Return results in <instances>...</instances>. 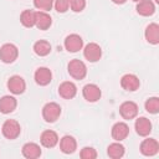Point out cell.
Returning <instances> with one entry per match:
<instances>
[{"instance_id":"cell-1","label":"cell","mask_w":159,"mask_h":159,"mask_svg":"<svg viewBox=\"0 0 159 159\" xmlns=\"http://www.w3.org/2000/svg\"><path fill=\"white\" fill-rule=\"evenodd\" d=\"M67 71H68V75L72 78L78 80V81L83 80L87 76V66L83 61H81L78 58H73L68 62Z\"/></svg>"},{"instance_id":"cell-2","label":"cell","mask_w":159,"mask_h":159,"mask_svg":"<svg viewBox=\"0 0 159 159\" xmlns=\"http://www.w3.org/2000/svg\"><path fill=\"white\" fill-rule=\"evenodd\" d=\"M1 133L6 139L14 140L21 134V125L15 119H6L1 125Z\"/></svg>"},{"instance_id":"cell-3","label":"cell","mask_w":159,"mask_h":159,"mask_svg":"<svg viewBox=\"0 0 159 159\" xmlns=\"http://www.w3.org/2000/svg\"><path fill=\"white\" fill-rule=\"evenodd\" d=\"M61 106L56 102H48L42 107V118L46 123H55L61 116Z\"/></svg>"},{"instance_id":"cell-4","label":"cell","mask_w":159,"mask_h":159,"mask_svg":"<svg viewBox=\"0 0 159 159\" xmlns=\"http://www.w3.org/2000/svg\"><path fill=\"white\" fill-rule=\"evenodd\" d=\"M19 57V48L14 43H4L1 47H0V60L1 62L4 63H14Z\"/></svg>"},{"instance_id":"cell-5","label":"cell","mask_w":159,"mask_h":159,"mask_svg":"<svg viewBox=\"0 0 159 159\" xmlns=\"http://www.w3.org/2000/svg\"><path fill=\"white\" fill-rule=\"evenodd\" d=\"M138 112H139L138 104L133 101H125L119 106V114L125 120L134 119L138 116Z\"/></svg>"},{"instance_id":"cell-6","label":"cell","mask_w":159,"mask_h":159,"mask_svg":"<svg viewBox=\"0 0 159 159\" xmlns=\"http://www.w3.org/2000/svg\"><path fill=\"white\" fill-rule=\"evenodd\" d=\"M83 56L88 62H98L102 57V47L96 42H89L83 47Z\"/></svg>"},{"instance_id":"cell-7","label":"cell","mask_w":159,"mask_h":159,"mask_svg":"<svg viewBox=\"0 0 159 159\" xmlns=\"http://www.w3.org/2000/svg\"><path fill=\"white\" fill-rule=\"evenodd\" d=\"M82 96L83 98L89 102V103H94V102H98L102 97V91L101 88L94 84V83H87L83 88H82Z\"/></svg>"},{"instance_id":"cell-8","label":"cell","mask_w":159,"mask_h":159,"mask_svg":"<svg viewBox=\"0 0 159 159\" xmlns=\"http://www.w3.org/2000/svg\"><path fill=\"white\" fill-rule=\"evenodd\" d=\"M120 87L127 92H135L140 87V80L133 73H125L120 78Z\"/></svg>"},{"instance_id":"cell-9","label":"cell","mask_w":159,"mask_h":159,"mask_svg":"<svg viewBox=\"0 0 159 159\" xmlns=\"http://www.w3.org/2000/svg\"><path fill=\"white\" fill-rule=\"evenodd\" d=\"M6 86H7V89L12 93V94H22L26 89V82L25 80L19 76V75H14L11 76L7 82H6Z\"/></svg>"},{"instance_id":"cell-10","label":"cell","mask_w":159,"mask_h":159,"mask_svg":"<svg viewBox=\"0 0 159 159\" xmlns=\"http://www.w3.org/2000/svg\"><path fill=\"white\" fill-rule=\"evenodd\" d=\"M139 150L144 157H154L159 153V143L155 138H147L140 143Z\"/></svg>"},{"instance_id":"cell-11","label":"cell","mask_w":159,"mask_h":159,"mask_svg":"<svg viewBox=\"0 0 159 159\" xmlns=\"http://www.w3.org/2000/svg\"><path fill=\"white\" fill-rule=\"evenodd\" d=\"M63 46L68 52H72V53L78 52L80 50L83 48V39L77 34H71L66 36L63 41Z\"/></svg>"},{"instance_id":"cell-12","label":"cell","mask_w":159,"mask_h":159,"mask_svg":"<svg viewBox=\"0 0 159 159\" xmlns=\"http://www.w3.org/2000/svg\"><path fill=\"white\" fill-rule=\"evenodd\" d=\"M111 135L116 142H122L129 135V125L124 122H117L113 124Z\"/></svg>"},{"instance_id":"cell-13","label":"cell","mask_w":159,"mask_h":159,"mask_svg":"<svg viewBox=\"0 0 159 159\" xmlns=\"http://www.w3.org/2000/svg\"><path fill=\"white\" fill-rule=\"evenodd\" d=\"M58 134L55 132V130H51V129H46L41 133L40 135V143L43 148H53L58 144Z\"/></svg>"},{"instance_id":"cell-14","label":"cell","mask_w":159,"mask_h":159,"mask_svg":"<svg viewBox=\"0 0 159 159\" xmlns=\"http://www.w3.org/2000/svg\"><path fill=\"white\" fill-rule=\"evenodd\" d=\"M34 80L39 86L45 87L52 81V72L47 67H39L34 73Z\"/></svg>"},{"instance_id":"cell-15","label":"cell","mask_w":159,"mask_h":159,"mask_svg":"<svg viewBox=\"0 0 159 159\" xmlns=\"http://www.w3.org/2000/svg\"><path fill=\"white\" fill-rule=\"evenodd\" d=\"M52 25V17L48 12L46 11H36L35 12V26L39 30H48Z\"/></svg>"},{"instance_id":"cell-16","label":"cell","mask_w":159,"mask_h":159,"mask_svg":"<svg viewBox=\"0 0 159 159\" xmlns=\"http://www.w3.org/2000/svg\"><path fill=\"white\" fill-rule=\"evenodd\" d=\"M58 94L63 99H72L77 94V86L71 81H65L58 86Z\"/></svg>"},{"instance_id":"cell-17","label":"cell","mask_w":159,"mask_h":159,"mask_svg":"<svg viewBox=\"0 0 159 159\" xmlns=\"http://www.w3.org/2000/svg\"><path fill=\"white\" fill-rule=\"evenodd\" d=\"M21 153H22V155H24L26 159H37V158L41 157L42 150H41V147H40L37 143L29 142V143H25V144L22 145Z\"/></svg>"},{"instance_id":"cell-18","label":"cell","mask_w":159,"mask_h":159,"mask_svg":"<svg viewBox=\"0 0 159 159\" xmlns=\"http://www.w3.org/2000/svg\"><path fill=\"white\" fill-rule=\"evenodd\" d=\"M134 129L138 135L140 137H148L152 133V122L147 117H139L135 119Z\"/></svg>"},{"instance_id":"cell-19","label":"cell","mask_w":159,"mask_h":159,"mask_svg":"<svg viewBox=\"0 0 159 159\" xmlns=\"http://www.w3.org/2000/svg\"><path fill=\"white\" fill-rule=\"evenodd\" d=\"M17 107V99L14 96H2L0 98V113L2 114H10L12 113Z\"/></svg>"},{"instance_id":"cell-20","label":"cell","mask_w":159,"mask_h":159,"mask_svg":"<svg viewBox=\"0 0 159 159\" xmlns=\"http://www.w3.org/2000/svg\"><path fill=\"white\" fill-rule=\"evenodd\" d=\"M60 150L63 154H73L77 149V140L72 135H63L60 140Z\"/></svg>"},{"instance_id":"cell-21","label":"cell","mask_w":159,"mask_h":159,"mask_svg":"<svg viewBox=\"0 0 159 159\" xmlns=\"http://www.w3.org/2000/svg\"><path fill=\"white\" fill-rule=\"evenodd\" d=\"M144 37L148 43L158 45L159 43V25L157 22L149 24L144 30Z\"/></svg>"},{"instance_id":"cell-22","label":"cell","mask_w":159,"mask_h":159,"mask_svg":"<svg viewBox=\"0 0 159 159\" xmlns=\"http://www.w3.org/2000/svg\"><path fill=\"white\" fill-rule=\"evenodd\" d=\"M135 10H137V14L140 16H144V17L152 16L155 12V2L152 0H142L137 2Z\"/></svg>"},{"instance_id":"cell-23","label":"cell","mask_w":159,"mask_h":159,"mask_svg":"<svg viewBox=\"0 0 159 159\" xmlns=\"http://www.w3.org/2000/svg\"><path fill=\"white\" fill-rule=\"evenodd\" d=\"M32 50H34V52H35L37 56L45 57V56L50 55V52H51V50H52V46H51V43H50L47 40H39V41H36V42L34 43Z\"/></svg>"},{"instance_id":"cell-24","label":"cell","mask_w":159,"mask_h":159,"mask_svg":"<svg viewBox=\"0 0 159 159\" xmlns=\"http://www.w3.org/2000/svg\"><path fill=\"white\" fill-rule=\"evenodd\" d=\"M125 153V148L123 144H120V142H114L111 143L107 148V155L111 159H120Z\"/></svg>"},{"instance_id":"cell-25","label":"cell","mask_w":159,"mask_h":159,"mask_svg":"<svg viewBox=\"0 0 159 159\" xmlns=\"http://www.w3.org/2000/svg\"><path fill=\"white\" fill-rule=\"evenodd\" d=\"M35 12L34 10H24L21 14H20V22L22 26L27 27V29H31L35 26Z\"/></svg>"},{"instance_id":"cell-26","label":"cell","mask_w":159,"mask_h":159,"mask_svg":"<svg viewBox=\"0 0 159 159\" xmlns=\"http://www.w3.org/2000/svg\"><path fill=\"white\" fill-rule=\"evenodd\" d=\"M144 108L148 113L150 114H157L159 113V98L158 97H149L145 103H144Z\"/></svg>"},{"instance_id":"cell-27","label":"cell","mask_w":159,"mask_h":159,"mask_svg":"<svg viewBox=\"0 0 159 159\" xmlns=\"http://www.w3.org/2000/svg\"><path fill=\"white\" fill-rule=\"evenodd\" d=\"M32 1H34V6L37 10L48 12L53 7V1L55 0H32Z\"/></svg>"},{"instance_id":"cell-28","label":"cell","mask_w":159,"mask_h":159,"mask_svg":"<svg viewBox=\"0 0 159 159\" xmlns=\"http://www.w3.org/2000/svg\"><path fill=\"white\" fill-rule=\"evenodd\" d=\"M80 158L81 159H96L97 152L92 147H83L80 152Z\"/></svg>"},{"instance_id":"cell-29","label":"cell","mask_w":159,"mask_h":159,"mask_svg":"<svg viewBox=\"0 0 159 159\" xmlns=\"http://www.w3.org/2000/svg\"><path fill=\"white\" fill-rule=\"evenodd\" d=\"M53 7L57 12L65 14L70 9V0H55L53 1Z\"/></svg>"},{"instance_id":"cell-30","label":"cell","mask_w":159,"mask_h":159,"mask_svg":"<svg viewBox=\"0 0 159 159\" xmlns=\"http://www.w3.org/2000/svg\"><path fill=\"white\" fill-rule=\"evenodd\" d=\"M86 7V0H70V9L73 12H81Z\"/></svg>"},{"instance_id":"cell-31","label":"cell","mask_w":159,"mask_h":159,"mask_svg":"<svg viewBox=\"0 0 159 159\" xmlns=\"http://www.w3.org/2000/svg\"><path fill=\"white\" fill-rule=\"evenodd\" d=\"M112 2H114L117 5H123V4L127 2V0H112Z\"/></svg>"},{"instance_id":"cell-32","label":"cell","mask_w":159,"mask_h":159,"mask_svg":"<svg viewBox=\"0 0 159 159\" xmlns=\"http://www.w3.org/2000/svg\"><path fill=\"white\" fill-rule=\"evenodd\" d=\"M132 1H134V2H139V1H142V0H132Z\"/></svg>"},{"instance_id":"cell-33","label":"cell","mask_w":159,"mask_h":159,"mask_svg":"<svg viewBox=\"0 0 159 159\" xmlns=\"http://www.w3.org/2000/svg\"><path fill=\"white\" fill-rule=\"evenodd\" d=\"M154 2H157V4H159V0H154Z\"/></svg>"}]
</instances>
